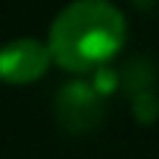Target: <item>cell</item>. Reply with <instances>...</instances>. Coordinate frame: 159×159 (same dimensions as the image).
<instances>
[{"label":"cell","mask_w":159,"mask_h":159,"mask_svg":"<svg viewBox=\"0 0 159 159\" xmlns=\"http://www.w3.org/2000/svg\"><path fill=\"white\" fill-rule=\"evenodd\" d=\"M127 37V21L109 0H74L51 27L53 61L72 74H88L106 66Z\"/></svg>","instance_id":"obj_1"},{"label":"cell","mask_w":159,"mask_h":159,"mask_svg":"<svg viewBox=\"0 0 159 159\" xmlns=\"http://www.w3.org/2000/svg\"><path fill=\"white\" fill-rule=\"evenodd\" d=\"M103 117V96L82 80L64 85L56 96V119L69 135H82L98 127Z\"/></svg>","instance_id":"obj_2"},{"label":"cell","mask_w":159,"mask_h":159,"mask_svg":"<svg viewBox=\"0 0 159 159\" xmlns=\"http://www.w3.org/2000/svg\"><path fill=\"white\" fill-rule=\"evenodd\" d=\"M51 61H53L51 45H43L40 40L32 37H21L3 48L0 74L11 85H27V82H34L43 77L51 66Z\"/></svg>","instance_id":"obj_3"},{"label":"cell","mask_w":159,"mask_h":159,"mask_svg":"<svg viewBox=\"0 0 159 159\" xmlns=\"http://www.w3.org/2000/svg\"><path fill=\"white\" fill-rule=\"evenodd\" d=\"M122 85L125 90L133 96L138 93H148V90H157V72H154V64L143 56H133L130 61L125 64L122 69Z\"/></svg>","instance_id":"obj_4"},{"label":"cell","mask_w":159,"mask_h":159,"mask_svg":"<svg viewBox=\"0 0 159 159\" xmlns=\"http://www.w3.org/2000/svg\"><path fill=\"white\" fill-rule=\"evenodd\" d=\"M130 103H133V114H135V119L143 122V125H151L154 119L159 117V96H157V90L138 93V96L130 98Z\"/></svg>","instance_id":"obj_5"},{"label":"cell","mask_w":159,"mask_h":159,"mask_svg":"<svg viewBox=\"0 0 159 159\" xmlns=\"http://www.w3.org/2000/svg\"><path fill=\"white\" fill-rule=\"evenodd\" d=\"M119 82H122V74L111 66H101L96 72H90V85L101 96H111L114 90H119Z\"/></svg>","instance_id":"obj_6"}]
</instances>
